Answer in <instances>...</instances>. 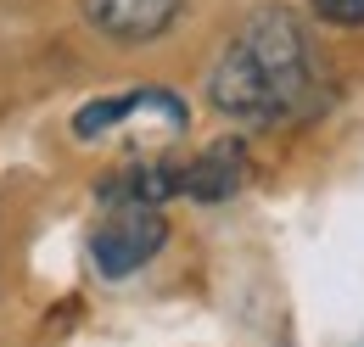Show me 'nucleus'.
Wrapping results in <instances>:
<instances>
[{
    "instance_id": "nucleus-1",
    "label": "nucleus",
    "mask_w": 364,
    "mask_h": 347,
    "mask_svg": "<svg viewBox=\"0 0 364 347\" xmlns=\"http://www.w3.org/2000/svg\"><path fill=\"white\" fill-rule=\"evenodd\" d=\"M309 90H314V45L297 11L264 6L235 28L225 56L213 62L208 101L241 124H280L309 101Z\"/></svg>"
},
{
    "instance_id": "nucleus-2",
    "label": "nucleus",
    "mask_w": 364,
    "mask_h": 347,
    "mask_svg": "<svg viewBox=\"0 0 364 347\" xmlns=\"http://www.w3.org/2000/svg\"><path fill=\"white\" fill-rule=\"evenodd\" d=\"M168 241V218H163V202H140V196H112L107 218L95 224L90 235V258L107 280H124L135 274L140 263L157 258V247Z\"/></svg>"
},
{
    "instance_id": "nucleus-3",
    "label": "nucleus",
    "mask_w": 364,
    "mask_h": 347,
    "mask_svg": "<svg viewBox=\"0 0 364 347\" xmlns=\"http://www.w3.org/2000/svg\"><path fill=\"white\" fill-rule=\"evenodd\" d=\"M95 34L118 45H146L157 34H168V23L180 17V0H85Z\"/></svg>"
},
{
    "instance_id": "nucleus-4",
    "label": "nucleus",
    "mask_w": 364,
    "mask_h": 347,
    "mask_svg": "<svg viewBox=\"0 0 364 347\" xmlns=\"http://www.w3.org/2000/svg\"><path fill=\"white\" fill-rule=\"evenodd\" d=\"M180 174V196H196V202H225L241 191V179H247V146L241 140H219V146H208L196 163H185Z\"/></svg>"
},
{
    "instance_id": "nucleus-5",
    "label": "nucleus",
    "mask_w": 364,
    "mask_h": 347,
    "mask_svg": "<svg viewBox=\"0 0 364 347\" xmlns=\"http://www.w3.org/2000/svg\"><path fill=\"white\" fill-rule=\"evenodd\" d=\"M314 11L325 23H342V28H359L364 23V0H314Z\"/></svg>"
}]
</instances>
